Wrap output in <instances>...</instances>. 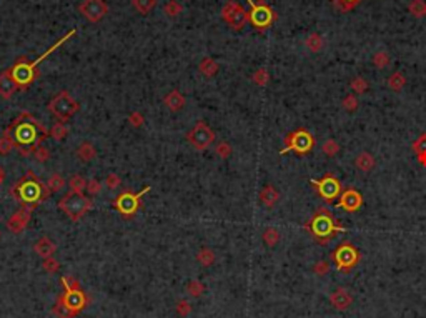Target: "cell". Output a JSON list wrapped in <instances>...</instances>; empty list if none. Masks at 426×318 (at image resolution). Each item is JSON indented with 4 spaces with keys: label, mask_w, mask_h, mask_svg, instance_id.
I'll use <instances>...</instances> for the list:
<instances>
[{
    "label": "cell",
    "mask_w": 426,
    "mask_h": 318,
    "mask_svg": "<svg viewBox=\"0 0 426 318\" xmlns=\"http://www.w3.org/2000/svg\"><path fill=\"white\" fill-rule=\"evenodd\" d=\"M129 122H130L132 127L140 129L145 123V118H143L142 114H140V112H132V114L129 115Z\"/></svg>",
    "instance_id": "obj_41"
},
{
    "label": "cell",
    "mask_w": 426,
    "mask_h": 318,
    "mask_svg": "<svg viewBox=\"0 0 426 318\" xmlns=\"http://www.w3.org/2000/svg\"><path fill=\"white\" fill-rule=\"evenodd\" d=\"M9 130L15 142V150L22 157L33 155L44 140L50 137V130H47V127H44L30 112H22L18 117L13 118Z\"/></svg>",
    "instance_id": "obj_1"
},
{
    "label": "cell",
    "mask_w": 426,
    "mask_h": 318,
    "mask_svg": "<svg viewBox=\"0 0 426 318\" xmlns=\"http://www.w3.org/2000/svg\"><path fill=\"white\" fill-rule=\"evenodd\" d=\"M250 12H248V20L253 24V27L258 30L268 29L275 20V12H273L265 2H255V0H248Z\"/></svg>",
    "instance_id": "obj_8"
},
{
    "label": "cell",
    "mask_w": 426,
    "mask_h": 318,
    "mask_svg": "<svg viewBox=\"0 0 426 318\" xmlns=\"http://www.w3.org/2000/svg\"><path fill=\"white\" fill-rule=\"evenodd\" d=\"M351 89L356 92V94H363V92L368 89V83H366L365 78H355L351 82Z\"/></svg>",
    "instance_id": "obj_46"
},
{
    "label": "cell",
    "mask_w": 426,
    "mask_h": 318,
    "mask_svg": "<svg viewBox=\"0 0 426 318\" xmlns=\"http://www.w3.org/2000/svg\"><path fill=\"white\" fill-rule=\"evenodd\" d=\"M105 185H106V187H109L110 190H113V188L120 187V177H118L117 174H110L109 177H106V180H105Z\"/></svg>",
    "instance_id": "obj_48"
},
{
    "label": "cell",
    "mask_w": 426,
    "mask_h": 318,
    "mask_svg": "<svg viewBox=\"0 0 426 318\" xmlns=\"http://www.w3.org/2000/svg\"><path fill=\"white\" fill-rule=\"evenodd\" d=\"M408 9H410V12L415 17L426 15V2H424V0H413Z\"/></svg>",
    "instance_id": "obj_34"
},
{
    "label": "cell",
    "mask_w": 426,
    "mask_h": 318,
    "mask_svg": "<svg viewBox=\"0 0 426 318\" xmlns=\"http://www.w3.org/2000/svg\"><path fill=\"white\" fill-rule=\"evenodd\" d=\"M338 150H339V147H338V143L335 140H326L323 143V152H325L326 155L333 157L335 154H338Z\"/></svg>",
    "instance_id": "obj_44"
},
{
    "label": "cell",
    "mask_w": 426,
    "mask_h": 318,
    "mask_svg": "<svg viewBox=\"0 0 426 318\" xmlns=\"http://www.w3.org/2000/svg\"><path fill=\"white\" fill-rule=\"evenodd\" d=\"M215 152H217V155H220L222 158H228V157L231 155V147H230L228 142H220V143L217 145Z\"/></svg>",
    "instance_id": "obj_40"
},
{
    "label": "cell",
    "mask_w": 426,
    "mask_h": 318,
    "mask_svg": "<svg viewBox=\"0 0 426 318\" xmlns=\"http://www.w3.org/2000/svg\"><path fill=\"white\" fill-rule=\"evenodd\" d=\"M33 157L37 158V162L44 163V162H47L50 158V150L47 149V147H44V145H40V147L35 150V154H33Z\"/></svg>",
    "instance_id": "obj_42"
},
{
    "label": "cell",
    "mask_w": 426,
    "mask_h": 318,
    "mask_svg": "<svg viewBox=\"0 0 426 318\" xmlns=\"http://www.w3.org/2000/svg\"><path fill=\"white\" fill-rule=\"evenodd\" d=\"M358 250L351 245H342L336 251H335V262L338 265L339 270H348L353 265H356L358 262Z\"/></svg>",
    "instance_id": "obj_14"
},
{
    "label": "cell",
    "mask_w": 426,
    "mask_h": 318,
    "mask_svg": "<svg viewBox=\"0 0 426 318\" xmlns=\"http://www.w3.org/2000/svg\"><path fill=\"white\" fill-rule=\"evenodd\" d=\"M388 62H390V58L385 52H378V54L373 57V63H375L378 69H385L386 65H388Z\"/></svg>",
    "instance_id": "obj_43"
},
{
    "label": "cell",
    "mask_w": 426,
    "mask_h": 318,
    "mask_svg": "<svg viewBox=\"0 0 426 318\" xmlns=\"http://www.w3.org/2000/svg\"><path fill=\"white\" fill-rule=\"evenodd\" d=\"M388 85L393 89V90H399V89H403V85H404V77L401 74H393L390 77V80H388Z\"/></svg>",
    "instance_id": "obj_39"
},
{
    "label": "cell",
    "mask_w": 426,
    "mask_h": 318,
    "mask_svg": "<svg viewBox=\"0 0 426 318\" xmlns=\"http://www.w3.org/2000/svg\"><path fill=\"white\" fill-rule=\"evenodd\" d=\"M330 302H331V305H333V307H335L336 310H346V308L351 307L353 298H351V295H350L348 290L338 288V290H335V291L331 293Z\"/></svg>",
    "instance_id": "obj_18"
},
{
    "label": "cell",
    "mask_w": 426,
    "mask_h": 318,
    "mask_svg": "<svg viewBox=\"0 0 426 318\" xmlns=\"http://www.w3.org/2000/svg\"><path fill=\"white\" fill-rule=\"evenodd\" d=\"M100 188H102V185H100V182L95 180V178H92V180L87 182V192H89L90 195H97Z\"/></svg>",
    "instance_id": "obj_47"
},
{
    "label": "cell",
    "mask_w": 426,
    "mask_h": 318,
    "mask_svg": "<svg viewBox=\"0 0 426 318\" xmlns=\"http://www.w3.org/2000/svg\"><path fill=\"white\" fill-rule=\"evenodd\" d=\"M4 178H5V172H4V168L0 167V183L4 182Z\"/></svg>",
    "instance_id": "obj_51"
},
{
    "label": "cell",
    "mask_w": 426,
    "mask_h": 318,
    "mask_svg": "<svg viewBox=\"0 0 426 318\" xmlns=\"http://www.w3.org/2000/svg\"><path fill=\"white\" fill-rule=\"evenodd\" d=\"M163 103L168 107L172 112H178V110H182L185 107V103H186V98L180 94L178 90H172L170 94H166V97L163 98Z\"/></svg>",
    "instance_id": "obj_21"
},
{
    "label": "cell",
    "mask_w": 426,
    "mask_h": 318,
    "mask_svg": "<svg viewBox=\"0 0 426 318\" xmlns=\"http://www.w3.org/2000/svg\"><path fill=\"white\" fill-rule=\"evenodd\" d=\"M148 192H150V187H145L142 192H138V194H132V192L125 190L113 200V207L118 210V214L123 218L130 220V218L137 215L138 208H142V198L145 194H148Z\"/></svg>",
    "instance_id": "obj_7"
},
{
    "label": "cell",
    "mask_w": 426,
    "mask_h": 318,
    "mask_svg": "<svg viewBox=\"0 0 426 318\" xmlns=\"http://www.w3.org/2000/svg\"><path fill=\"white\" fill-rule=\"evenodd\" d=\"M186 140L190 142V145L195 150H206L210 145L215 142V132H213L205 122H197V125L193 127L188 134H186Z\"/></svg>",
    "instance_id": "obj_9"
},
{
    "label": "cell",
    "mask_w": 426,
    "mask_h": 318,
    "mask_svg": "<svg viewBox=\"0 0 426 318\" xmlns=\"http://www.w3.org/2000/svg\"><path fill=\"white\" fill-rule=\"evenodd\" d=\"M286 147L280 152V154H286V152H296V154H308V152L313 149V137L305 130H298L295 134H291L288 138H286Z\"/></svg>",
    "instance_id": "obj_12"
},
{
    "label": "cell",
    "mask_w": 426,
    "mask_h": 318,
    "mask_svg": "<svg viewBox=\"0 0 426 318\" xmlns=\"http://www.w3.org/2000/svg\"><path fill=\"white\" fill-rule=\"evenodd\" d=\"M35 208H30V207H20L15 214H12V217L7 220V228L9 231H12L13 235H18L22 234V231L27 228V225L30 223L32 220V214Z\"/></svg>",
    "instance_id": "obj_13"
},
{
    "label": "cell",
    "mask_w": 426,
    "mask_h": 318,
    "mask_svg": "<svg viewBox=\"0 0 426 318\" xmlns=\"http://www.w3.org/2000/svg\"><path fill=\"white\" fill-rule=\"evenodd\" d=\"M197 262L202 263L203 267H211V265L215 263V253H213V250L202 248L197 253Z\"/></svg>",
    "instance_id": "obj_29"
},
{
    "label": "cell",
    "mask_w": 426,
    "mask_h": 318,
    "mask_svg": "<svg viewBox=\"0 0 426 318\" xmlns=\"http://www.w3.org/2000/svg\"><path fill=\"white\" fill-rule=\"evenodd\" d=\"M33 250H35V253L38 257H42V258H50L53 257V253H55V243H53L50 238H47V237H42V238H38V242L35 243V247H33Z\"/></svg>",
    "instance_id": "obj_20"
},
{
    "label": "cell",
    "mask_w": 426,
    "mask_h": 318,
    "mask_svg": "<svg viewBox=\"0 0 426 318\" xmlns=\"http://www.w3.org/2000/svg\"><path fill=\"white\" fill-rule=\"evenodd\" d=\"M177 313L180 315V316H188L190 315V311H191V307H190V303L186 302V300H180L178 303H177Z\"/></svg>",
    "instance_id": "obj_45"
},
{
    "label": "cell",
    "mask_w": 426,
    "mask_h": 318,
    "mask_svg": "<svg viewBox=\"0 0 426 318\" xmlns=\"http://www.w3.org/2000/svg\"><path fill=\"white\" fill-rule=\"evenodd\" d=\"M77 157L80 158V162H90L97 157V150L90 142H82L77 149Z\"/></svg>",
    "instance_id": "obj_22"
},
{
    "label": "cell",
    "mask_w": 426,
    "mask_h": 318,
    "mask_svg": "<svg viewBox=\"0 0 426 318\" xmlns=\"http://www.w3.org/2000/svg\"><path fill=\"white\" fill-rule=\"evenodd\" d=\"M67 135H69V129H67L65 122H60L58 120V122L53 123V127L50 129V137L53 138V140L62 142Z\"/></svg>",
    "instance_id": "obj_27"
},
{
    "label": "cell",
    "mask_w": 426,
    "mask_h": 318,
    "mask_svg": "<svg viewBox=\"0 0 426 318\" xmlns=\"http://www.w3.org/2000/svg\"><path fill=\"white\" fill-rule=\"evenodd\" d=\"M313 270H315V273H316V275L323 277V275H326V273H328V271H330V267H328V263H326V262H318V263L315 265V268H313Z\"/></svg>",
    "instance_id": "obj_50"
},
{
    "label": "cell",
    "mask_w": 426,
    "mask_h": 318,
    "mask_svg": "<svg viewBox=\"0 0 426 318\" xmlns=\"http://www.w3.org/2000/svg\"><path fill=\"white\" fill-rule=\"evenodd\" d=\"M338 207H342L348 211H355L361 207V195L355 190H346L342 195V200H339Z\"/></svg>",
    "instance_id": "obj_19"
},
{
    "label": "cell",
    "mask_w": 426,
    "mask_h": 318,
    "mask_svg": "<svg viewBox=\"0 0 426 318\" xmlns=\"http://www.w3.org/2000/svg\"><path fill=\"white\" fill-rule=\"evenodd\" d=\"M92 207H93V202L90 198H87L83 194H75V192H69V194L63 195L58 200V208L72 222H78Z\"/></svg>",
    "instance_id": "obj_5"
},
{
    "label": "cell",
    "mask_w": 426,
    "mask_h": 318,
    "mask_svg": "<svg viewBox=\"0 0 426 318\" xmlns=\"http://www.w3.org/2000/svg\"><path fill=\"white\" fill-rule=\"evenodd\" d=\"M203 291H205V285L202 282H198V280H191L188 285H186V293H188L190 296H193V298L202 296Z\"/></svg>",
    "instance_id": "obj_31"
},
{
    "label": "cell",
    "mask_w": 426,
    "mask_h": 318,
    "mask_svg": "<svg viewBox=\"0 0 426 318\" xmlns=\"http://www.w3.org/2000/svg\"><path fill=\"white\" fill-rule=\"evenodd\" d=\"M47 185H49V188H50L52 194H55V192H60L65 187V178L60 174H53Z\"/></svg>",
    "instance_id": "obj_33"
},
{
    "label": "cell",
    "mask_w": 426,
    "mask_h": 318,
    "mask_svg": "<svg viewBox=\"0 0 426 318\" xmlns=\"http://www.w3.org/2000/svg\"><path fill=\"white\" fill-rule=\"evenodd\" d=\"M222 18L230 25L233 30H242L248 22V14L237 0H230L222 9Z\"/></svg>",
    "instance_id": "obj_10"
},
{
    "label": "cell",
    "mask_w": 426,
    "mask_h": 318,
    "mask_svg": "<svg viewBox=\"0 0 426 318\" xmlns=\"http://www.w3.org/2000/svg\"><path fill=\"white\" fill-rule=\"evenodd\" d=\"M251 80L255 82L257 85H260V87H265V85L268 83V80H270L268 70H266V69H258L255 74H253Z\"/></svg>",
    "instance_id": "obj_36"
},
{
    "label": "cell",
    "mask_w": 426,
    "mask_h": 318,
    "mask_svg": "<svg viewBox=\"0 0 426 318\" xmlns=\"http://www.w3.org/2000/svg\"><path fill=\"white\" fill-rule=\"evenodd\" d=\"M278 240H280V234L275 228L270 227V228H266L263 231V242L268 245V247H275V245L278 243Z\"/></svg>",
    "instance_id": "obj_35"
},
{
    "label": "cell",
    "mask_w": 426,
    "mask_h": 318,
    "mask_svg": "<svg viewBox=\"0 0 426 318\" xmlns=\"http://www.w3.org/2000/svg\"><path fill=\"white\" fill-rule=\"evenodd\" d=\"M306 47H308L311 52H318L323 47V38L318 34H311L308 38H306Z\"/></svg>",
    "instance_id": "obj_37"
},
{
    "label": "cell",
    "mask_w": 426,
    "mask_h": 318,
    "mask_svg": "<svg viewBox=\"0 0 426 318\" xmlns=\"http://www.w3.org/2000/svg\"><path fill=\"white\" fill-rule=\"evenodd\" d=\"M42 267H44V270L47 271V273H57V271L60 270V263L53 257H50V258H44Z\"/></svg>",
    "instance_id": "obj_38"
},
{
    "label": "cell",
    "mask_w": 426,
    "mask_h": 318,
    "mask_svg": "<svg viewBox=\"0 0 426 318\" xmlns=\"http://www.w3.org/2000/svg\"><path fill=\"white\" fill-rule=\"evenodd\" d=\"M163 12H165V14L168 15V17H178V15L183 12V7H182V4L177 2V0H170V2L165 4Z\"/></svg>",
    "instance_id": "obj_32"
},
{
    "label": "cell",
    "mask_w": 426,
    "mask_h": 318,
    "mask_svg": "<svg viewBox=\"0 0 426 318\" xmlns=\"http://www.w3.org/2000/svg\"><path fill=\"white\" fill-rule=\"evenodd\" d=\"M260 200L265 205V207H273L278 202V192L271 187V185H266V187L262 190L260 194Z\"/></svg>",
    "instance_id": "obj_24"
},
{
    "label": "cell",
    "mask_w": 426,
    "mask_h": 318,
    "mask_svg": "<svg viewBox=\"0 0 426 318\" xmlns=\"http://www.w3.org/2000/svg\"><path fill=\"white\" fill-rule=\"evenodd\" d=\"M75 34H77V30H75V29L70 30V32H67V34H65L62 38H60V40H57V44H53L49 50L44 52V54L40 55V57H37L35 60H29V58H27V57H20L18 60L12 65L10 69H7V70H9L10 77L13 78V80H15V83H17L18 87H20V90L29 89L30 85H32V83L35 82L37 78L40 77V72H38V67H37V65H38L40 62H44L45 58L49 57L50 54H53V52H55L57 49L62 47V45H63L67 40H70V38H72L73 35H75Z\"/></svg>",
    "instance_id": "obj_3"
},
{
    "label": "cell",
    "mask_w": 426,
    "mask_h": 318,
    "mask_svg": "<svg viewBox=\"0 0 426 318\" xmlns=\"http://www.w3.org/2000/svg\"><path fill=\"white\" fill-rule=\"evenodd\" d=\"M49 110L60 122H69L70 118L80 110V103L67 90H60L58 94L49 102Z\"/></svg>",
    "instance_id": "obj_6"
},
{
    "label": "cell",
    "mask_w": 426,
    "mask_h": 318,
    "mask_svg": "<svg viewBox=\"0 0 426 318\" xmlns=\"http://www.w3.org/2000/svg\"><path fill=\"white\" fill-rule=\"evenodd\" d=\"M10 195L15 198V202L20 203V207L37 208L42 202L49 200L52 192L49 185L40 180L32 170H29L24 177H20V180L12 185Z\"/></svg>",
    "instance_id": "obj_2"
},
{
    "label": "cell",
    "mask_w": 426,
    "mask_h": 318,
    "mask_svg": "<svg viewBox=\"0 0 426 318\" xmlns=\"http://www.w3.org/2000/svg\"><path fill=\"white\" fill-rule=\"evenodd\" d=\"M69 187H70V192L82 194V192L87 188V180L82 175H72L70 180H69Z\"/></svg>",
    "instance_id": "obj_30"
},
{
    "label": "cell",
    "mask_w": 426,
    "mask_h": 318,
    "mask_svg": "<svg viewBox=\"0 0 426 318\" xmlns=\"http://www.w3.org/2000/svg\"><path fill=\"white\" fill-rule=\"evenodd\" d=\"M356 167L363 172H370L373 167H375V160H373V157L370 154L363 152V154H359L356 157Z\"/></svg>",
    "instance_id": "obj_28"
},
{
    "label": "cell",
    "mask_w": 426,
    "mask_h": 318,
    "mask_svg": "<svg viewBox=\"0 0 426 318\" xmlns=\"http://www.w3.org/2000/svg\"><path fill=\"white\" fill-rule=\"evenodd\" d=\"M132 4H133V7H135V10L138 12V14L148 15L150 12L155 9L157 0H132Z\"/></svg>",
    "instance_id": "obj_26"
},
{
    "label": "cell",
    "mask_w": 426,
    "mask_h": 318,
    "mask_svg": "<svg viewBox=\"0 0 426 318\" xmlns=\"http://www.w3.org/2000/svg\"><path fill=\"white\" fill-rule=\"evenodd\" d=\"M218 63L213 60V58H210V57H206V58H203L202 62H200V65H198V70L202 72V74L205 75V77H215L217 75V72H218Z\"/></svg>",
    "instance_id": "obj_25"
},
{
    "label": "cell",
    "mask_w": 426,
    "mask_h": 318,
    "mask_svg": "<svg viewBox=\"0 0 426 318\" xmlns=\"http://www.w3.org/2000/svg\"><path fill=\"white\" fill-rule=\"evenodd\" d=\"M17 90H20V87L10 77L9 70H4L2 74H0V97H2L4 100H10V98L15 95Z\"/></svg>",
    "instance_id": "obj_17"
},
{
    "label": "cell",
    "mask_w": 426,
    "mask_h": 318,
    "mask_svg": "<svg viewBox=\"0 0 426 318\" xmlns=\"http://www.w3.org/2000/svg\"><path fill=\"white\" fill-rule=\"evenodd\" d=\"M343 2L346 4V7H348V5H351V4H355L356 0H343Z\"/></svg>",
    "instance_id": "obj_52"
},
{
    "label": "cell",
    "mask_w": 426,
    "mask_h": 318,
    "mask_svg": "<svg viewBox=\"0 0 426 318\" xmlns=\"http://www.w3.org/2000/svg\"><path fill=\"white\" fill-rule=\"evenodd\" d=\"M343 107L346 110H355L358 107V100H356V97L355 95H348L343 100Z\"/></svg>",
    "instance_id": "obj_49"
},
{
    "label": "cell",
    "mask_w": 426,
    "mask_h": 318,
    "mask_svg": "<svg viewBox=\"0 0 426 318\" xmlns=\"http://www.w3.org/2000/svg\"><path fill=\"white\" fill-rule=\"evenodd\" d=\"M311 231L315 234V237L318 238H328L333 231H336V230H343V228H338L335 227V223H333V220L328 217V215H318L313 218V222H311Z\"/></svg>",
    "instance_id": "obj_15"
},
{
    "label": "cell",
    "mask_w": 426,
    "mask_h": 318,
    "mask_svg": "<svg viewBox=\"0 0 426 318\" xmlns=\"http://www.w3.org/2000/svg\"><path fill=\"white\" fill-rule=\"evenodd\" d=\"M78 12L82 14L85 20L97 24L106 15L109 5L105 4V0H83V2L78 5Z\"/></svg>",
    "instance_id": "obj_11"
},
{
    "label": "cell",
    "mask_w": 426,
    "mask_h": 318,
    "mask_svg": "<svg viewBox=\"0 0 426 318\" xmlns=\"http://www.w3.org/2000/svg\"><path fill=\"white\" fill-rule=\"evenodd\" d=\"M313 183L318 187L320 195H322L325 200H333V198H336L338 194H339V190H342L339 182L333 177H326V178H323L322 182H313Z\"/></svg>",
    "instance_id": "obj_16"
},
{
    "label": "cell",
    "mask_w": 426,
    "mask_h": 318,
    "mask_svg": "<svg viewBox=\"0 0 426 318\" xmlns=\"http://www.w3.org/2000/svg\"><path fill=\"white\" fill-rule=\"evenodd\" d=\"M60 282L63 285V293L57 298V303L52 311L58 318H73L89 305L90 298L75 278L62 277Z\"/></svg>",
    "instance_id": "obj_4"
},
{
    "label": "cell",
    "mask_w": 426,
    "mask_h": 318,
    "mask_svg": "<svg viewBox=\"0 0 426 318\" xmlns=\"http://www.w3.org/2000/svg\"><path fill=\"white\" fill-rule=\"evenodd\" d=\"M13 149H15V142H13L10 130L7 127L0 135V155H9Z\"/></svg>",
    "instance_id": "obj_23"
}]
</instances>
